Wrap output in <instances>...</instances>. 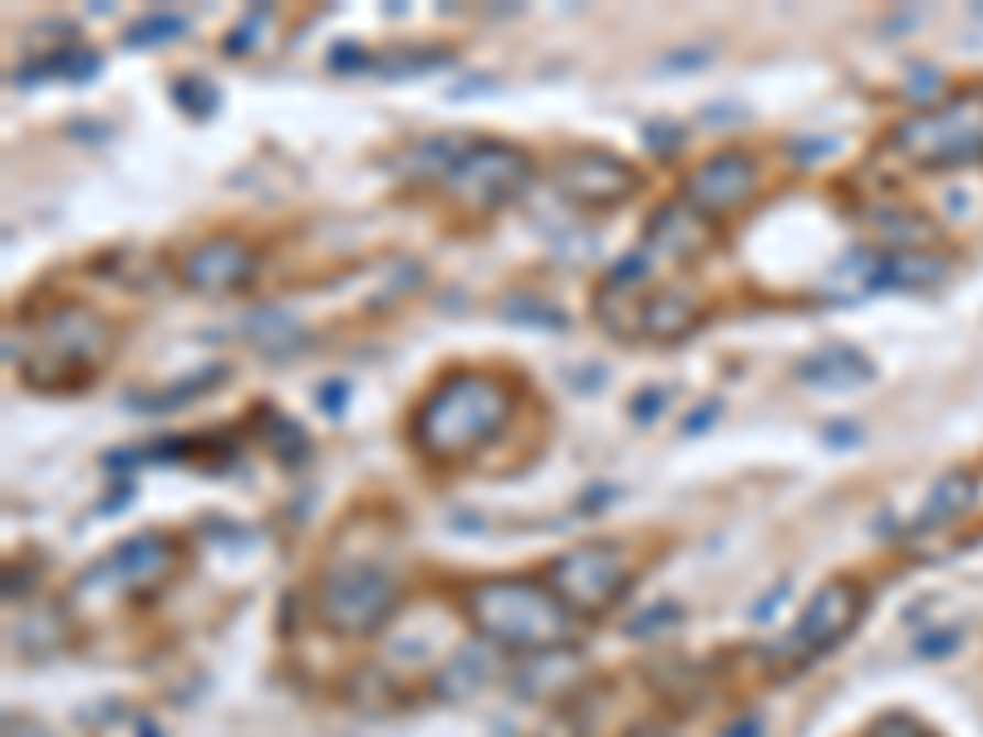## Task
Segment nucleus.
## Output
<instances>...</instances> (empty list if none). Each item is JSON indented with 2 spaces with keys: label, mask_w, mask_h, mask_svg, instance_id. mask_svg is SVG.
<instances>
[{
  "label": "nucleus",
  "mask_w": 983,
  "mask_h": 737,
  "mask_svg": "<svg viewBox=\"0 0 983 737\" xmlns=\"http://www.w3.org/2000/svg\"><path fill=\"white\" fill-rule=\"evenodd\" d=\"M516 398L492 369H452L414 414V448L428 468H462L506 428Z\"/></svg>",
  "instance_id": "f257e3e1"
},
{
  "label": "nucleus",
  "mask_w": 983,
  "mask_h": 737,
  "mask_svg": "<svg viewBox=\"0 0 983 737\" xmlns=\"http://www.w3.org/2000/svg\"><path fill=\"white\" fill-rule=\"evenodd\" d=\"M468 619L478 625V635H488L502 649H516V654H551V649H566L576 635V615L556 600V590L526 581V575L482 581L468 595Z\"/></svg>",
  "instance_id": "f03ea898"
},
{
  "label": "nucleus",
  "mask_w": 983,
  "mask_h": 737,
  "mask_svg": "<svg viewBox=\"0 0 983 737\" xmlns=\"http://www.w3.org/2000/svg\"><path fill=\"white\" fill-rule=\"evenodd\" d=\"M113 354V330L89 310H59L50 320L35 324V354L25 360V384H35L45 374L40 388H79L94 374H103Z\"/></svg>",
  "instance_id": "7ed1b4c3"
},
{
  "label": "nucleus",
  "mask_w": 983,
  "mask_h": 737,
  "mask_svg": "<svg viewBox=\"0 0 983 737\" xmlns=\"http://www.w3.org/2000/svg\"><path fill=\"white\" fill-rule=\"evenodd\" d=\"M398 609V585L389 571L364 556H340L320 575V619L340 635H374Z\"/></svg>",
  "instance_id": "20e7f679"
},
{
  "label": "nucleus",
  "mask_w": 983,
  "mask_h": 737,
  "mask_svg": "<svg viewBox=\"0 0 983 737\" xmlns=\"http://www.w3.org/2000/svg\"><path fill=\"white\" fill-rule=\"evenodd\" d=\"M546 581H551L556 600H561L570 615L596 619L625 600V590L634 585V561L625 556V546L590 541V546H576V551L556 556Z\"/></svg>",
  "instance_id": "39448f33"
},
{
  "label": "nucleus",
  "mask_w": 983,
  "mask_h": 737,
  "mask_svg": "<svg viewBox=\"0 0 983 737\" xmlns=\"http://www.w3.org/2000/svg\"><path fill=\"white\" fill-rule=\"evenodd\" d=\"M891 147H895V153H905L919 167L974 163V157H983V94L949 99L944 109L919 113V119L900 123Z\"/></svg>",
  "instance_id": "423d86ee"
},
{
  "label": "nucleus",
  "mask_w": 983,
  "mask_h": 737,
  "mask_svg": "<svg viewBox=\"0 0 983 737\" xmlns=\"http://www.w3.org/2000/svg\"><path fill=\"white\" fill-rule=\"evenodd\" d=\"M532 177V157L512 143H462L443 163V187L468 207H502Z\"/></svg>",
  "instance_id": "0eeeda50"
},
{
  "label": "nucleus",
  "mask_w": 983,
  "mask_h": 737,
  "mask_svg": "<svg viewBox=\"0 0 983 737\" xmlns=\"http://www.w3.org/2000/svg\"><path fill=\"white\" fill-rule=\"evenodd\" d=\"M861 615H865V590L855 581H845V575H837V581H827L817 595L807 600V609H801V619L791 625L782 654H787V659L827 654V649H837L841 639L861 625Z\"/></svg>",
  "instance_id": "6e6552de"
},
{
  "label": "nucleus",
  "mask_w": 983,
  "mask_h": 737,
  "mask_svg": "<svg viewBox=\"0 0 983 737\" xmlns=\"http://www.w3.org/2000/svg\"><path fill=\"white\" fill-rule=\"evenodd\" d=\"M757 193V163L747 153H718L699 163L684 183V202L693 207L703 221H723L728 212L747 207Z\"/></svg>",
  "instance_id": "1a4fd4ad"
},
{
  "label": "nucleus",
  "mask_w": 983,
  "mask_h": 737,
  "mask_svg": "<svg viewBox=\"0 0 983 737\" xmlns=\"http://www.w3.org/2000/svg\"><path fill=\"white\" fill-rule=\"evenodd\" d=\"M561 187L576 197L580 207H620L634 187H640V173H634L625 157L580 153L561 167Z\"/></svg>",
  "instance_id": "9d476101"
},
{
  "label": "nucleus",
  "mask_w": 983,
  "mask_h": 737,
  "mask_svg": "<svg viewBox=\"0 0 983 737\" xmlns=\"http://www.w3.org/2000/svg\"><path fill=\"white\" fill-rule=\"evenodd\" d=\"M256 271V256H251L247 241H203L183 256V280L193 290H207V295H227V290H241Z\"/></svg>",
  "instance_id": "9b49d317"
},
{
  "label": "nucleus",
  "mask_w": 983,
  "mask_h": 737,
  "mask_svg": "<svg viewBox=\"0 0 983 737\" xmlns=\"http://www.w3.org/2000/svg\"><path fill=\"white\" fill-rule=\"evenodd\" d=\"M173 565H177V546L167 541V536L148 531V536H139V541L119 546V551L103 561V571H94V575L119 581L123 590H153L173 575Z\"/></svg>",
  "instance_id": "f8f14e48"
},
{
  "label": "nucleus",
  "mask_w": 983,
  "mask_h": 737,
  "mask_svg": "<svg viewBox=\"0 0 983 737\" xmlns=\"http://www.w3.org/2000/svg\"><path fill=\"white\" fill-rule=\"evenodd\" d=\"M708 246V221L693 212L689 202H669L659 207L649 221V231H644V256H693V251Z\"/></svg>",
  "instance_id": "ddd939ff"
},
{
  "label": "nucleus",
  "mask_w": 983,
  "mask_h": 737,
  "mask_svg": "<svg viewBox=\"0 0 983 737\" xmlns=\"http://www.w3.org/2000/svg\"><path fill=\"white\" fill-rule=\"evenodd\" d=\"M640 334H649V340H679V334L693 330V320H699V305L689 300V290H654L649 300L640 305Z\"/></svg>",
  "instance_id": "4468645a"
},
{
  "label": "nucleus",
  "mask_w": 983,
  "mask_h": 737,
  "mask_svg": "<svg viewBox=\"0 0 983 737\" xmlns=\"http://www.w3.org/2000/svg\"><path fill=\"white\" fill-rule=\"evenodd\" d=\"M871 737H925V733H919V723H915V718H905V713H891V718L875 723Z\"/></svg>",
  "instance_id": "2eb2a0df"
},
{
  "label": "nucleus",
  "mask_w": 983,
  "mask_h": 737,
  "mask_svg": "<svg viewBox=\"0 0 983 737\" xmlns=\"http://www.w3.org/2000/svg\"><path fill=\"white\" fill-rule=\"evenodd\" d=\"M723 737H763V723H757V718H743V723H733V728H728Z\"/></svg>",
  "instance_id": "dca6fc26"
}]
</instances>
